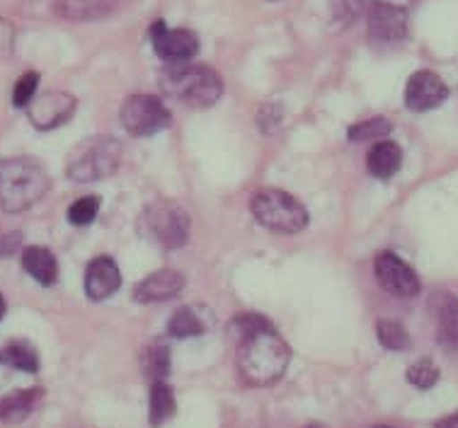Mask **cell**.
Returning a JSON list of instances; mask_svg holds the SVG:
<instances>
[{"label": "cell", "instance_id": "32", "mask_svg": "<svg viewBox=\"0 0 458 428\" xmlns=\"http://www.w3.org/2000/svg\"><path fill=\"white\" fill-rule=\"evenodd\" d=\"M434 428H458V412L449 414V416H444V419H439Z\"/></svg>", "mask_w": 458, "mask_h": 428}, {"label": "cell", "instance_id": "5", "mask_svg": "<svg viewBox=\"0 0 458 428\" xmlns=\"http://www.w3.org/2000/svg\"><path fill=\"white\" fill-rule=\"evenodd\" d=\"M122 163V146L117 138L95 136L81 143L68 160L66 172L75 181L105 180L114 172Z\"/></svg>", "mask_w": 458, "mask_h": 428}, {"label": "cell", "instance_id": "31", "mask_svg": "<svg viewBox=\"0 0 458 428\" xmlns=\"http://www.w3.org/2000/svg\"><path fill=\"white\" fill-rule=\"evenodd\" d=\"M22 245V235L20 232H0V256L15 255Z\"/></svg>", "mask_w": 458, "mask_h": 428}, {"label": "cell", "instance_id": "27", "mask_svg": "<svg viewBox=\"0 0 458 428\" xmlns=\"http://www.w3.org/2000/svg\"><path fill=\"white\" fill-rule=\"evenodd\" d=\"M437 380H439V368L429 358L412 363L408 368V382L415 385L417 390H429V387L437 385Z\"/></svg>", "mask_w": 458, "mask_h": 428}, {"label": "cell", "instance_id": "19", "mask_svg": "<svg viewBox=\"0 0 458 428\" xmlns=\"http://www.w3.org/2000/svg\"><path fill=\"white\" fill-rule=\"evenodd\" d=\"M39 399H42V390L39 387L20 390V392L5 397L0 402V419L8 421V424H20V421L27 419L37 409Z\"/></svg>", "mask_w": 458, "mask_h": 428}, {"label": "cell", "instance_id": "21", "mask_svg": "<svg viewBox=\"0 0 458 428\" xmlns=\"http://www.w3.org/2000/svg\"><path fill=\"white\" fill-rule=\"evenodd\" d=\"M167 334L175 339L199 337V334H204V322L190 307H180L167 322Z\"/></svg>", "mask_w": 458, "mask_h": 428}, {"label": "cell", "instance_id": "14", "mask_svg": "<svg viewBox=\"0 0 458 428\" xmlns=\"http://www.w3.org/2000/svg\"><path fill=\"white\" fill-rule=\"evenodd\" d=\"M184 289V276L175 269H163V272H156L146 276V279L136 286V293L133 298L139 303H163V300H170L175 298L180 290Z\"/></svg>", "mask_w": 458, "mask_h": 428}, {"label": "cell", "instance_id": "3", "mask_svg": "<svg viewBox=\"0 0 458 428\" xmlns=\"http://www.w3.org/2000/svg\"><path fill=\"white\" fill-rule=\"evenodd\" d=\"M160 88L167 97L180 99L182 105L194 109L211 107L224 95V83L216 71L208 66H194L190 61L167 63L160 73Z\"/></svg>", "mask_w": 458, "mask_h": 428}, {"label": "cell", "instance_id": "11", "mask_svg": "<svg viewBox=\"0 0 458 428\" xmlns=\"http://www.w3.org/2000/svg\"><path fill=\"white\" fill-rule=\"evenodd\" d=\"M27 112L32 126H37L39 131H49L71 119L75 112V97L61 90L44 92L27 105Z\"/></svg>", "mask_w": 458, "mask_h": 428}, {"label": "cell", "instance_id": "18", "mask_svg": "<svg viewBox=\"0 0 458 428\" xmlns=\"http://www.w3.org/2000/svg\"><path fill=\"white\" fill-rule=\"evenodd\" d=\"M22 266L34 281H39L42 286H54L59 279V264L56 256L51 255L47 248H27L22 252Z\"/></svg>", "mask_w": 458, "mask_h": 428}, {"label": "cell", "instance_id": "10", "mask_svg": "<svg viewBox=\"0 0 458 428\" xmlns=\"http://www.w3.org/2000/svg\"><path fill=\"white\" fill-rule=\"evenodd\" d=\"M150 42L153 49L165 63H184L197 56L199 51V39L190 29H170L163 22H156L150 29Z\"/></svg>", "mask_w": 458, "mask_h": 428}, {"label": "cell", "instance_id": "4", "mask_svg": "<svg viewBox=\"0 0 458 428\" xmlns=\"http://www.w3.org/2000/svg\"><path fill=\"white\" fill-rule=\"evenodd\" d=\"M252 215L267 231L293 235L309 225V211L299 198L282 189H259L252 197Z\"/></svg>", "mask_w": 458, "mask_h": 428}, {"label": "cell", "instance_id": "26", "mask_svg": "<svg viewBox=\"0 0 458 428\" xmlns=\"http://www.w3.org/2000/svg\"><path fill=\"white\" fill-rule=\"evenodd\" d=\"M374 0H333L335 20L342 25H354L357 20L367 15Z\"/></svg>", "mask_w": 458, "mask_h": 428}, {"label": "cell", "instance_id": "1", "mask_svg": "<svg viewBox=\"0 0 458 428\" xmlns=\"http://www.w3.org/2000/svg\"><path fill=\"white\" fill-rule=\"evenodd\" d=\"M292 348L284 341L272 324H262L258 330L245 331L238 341V373L242 382L252 387L275 385L289 368Z\"/></svg>", "mask_w": 458, "mask_h": 428}, {"label": "cell", "instance_id": "7", "mask_svg": "<svg viewBox=\"0 0 458 428\" xmlns=\"http://www.w3.org/2000/svg\"><path fill=\"white\" fill-rule=\"evenodd\" d=\"M122 124L131 136H153L170 126V112L163 99L150 95H131L122 105Z\"/></svg>", "mask_w": 458, "mask_h": 428}, {"label": "cell", "instance_id": "9", "mask_svg": "<svg viewBox=\"0 0 458 428\" xmlns=\"http://www.w3.org/2000/svg\"><path fill=\"white\" fill-rule=\"evenodd\" d=\"M376 279L395 298H415L420 293V279L412 266L393 252H381L376 256Z\"/></svg>", "mask_w": 458, "mask_h": 428}, {"label": "cell", "instance_id": "16", "mask_svg": "<svg viewBox=\"0 0 458 428\" xmlns=\"http://www.w3.org/2000/svg\"><path fill=\"white\" fill-rule=\"evenodd\" d=\"M119 0H56L54 13L68 22H95L112 15Z\"/></svg>", "mask_w": 458, "mask_h": 428}, {"label": "cell", "instance_id": "25", "mask_svg": "<svg viewBox=\"0 0 458 428\" xmlns=\"http://www.w3.org/2000/svg\"><path fill=\"white\" fill-rule=\"evenodd\" d=\"M143 371L153 380H165L170 373V351L165 346H150L143 356Z\"/></svg>", "mask_w": 458, "mask_h": 428}, {"label": "cell", "instance_id": "20", "mask_svg": "<svg viewBox=\"0 0 458 428\" xmlns=\"http://www.w3.org/2000/svg\"><path fill=\"white\" fill-rule=\"evenodd\" d=\"M173 416H175V395H173V390L165 385V380H153L148 395L150 426H163Z\"/></svg>", "mask_w": 458, "mask_h": 428}, {"label": "cell", "instance_id": "8", "mask_svg": "<svg viewBox=\"0 0 458 428\" xmlns=\"http://www.w3.org/2000/svg\"><path fill=\"white\" fill-rule=\"evenodd\" d=\"M369 37L376 44H400L408 37V13L386 3V0H374L367 13Z\"/></svg>", "mask_w": 458, "mask_h": 428}, {"label": "cell", "instance_id": "22", "mask_svg": "<svg viewBox=\"0 0 458 428\" xmlns=\"http://www.w3.org/2000/svg\"><path fill=\"white\" fill-rule=\"evenodd\" d=\"M5 361L22 373L39 371V356L34 351V346H30L27 341H10L5 348Z\"/></svg>", "mask_w": 458, "mask_h": 428}, {"label": "cell", "instance_id": "15", "mask_svg": "<svg viewBox=\"0 0 458 428\" xmlns=\"http://www.w3.org/2000/svg\"><path fill=\"white\" fill-rule=\"evenodd\" d=\"M429 313L437 324L439 344L458 348V298L451 293H437L429 300Z\"/></svg>", "mask_w": 458, "mask_h": 428}, {"label": "cell", "instance_id": "13", "mask_svg": "<svg viewBox=\"0 0 458 428\" xmlns=\"http://www.w3.org/2000/svg\"><path fill=\"white\" fill-rule=\"evenodd\" d=\"M119 286H122V273L109 256H98L95 262H90L85 272V293L90 300H105L114 296Z\"/></svg>", "mask_w": 458, "mask_h": 428}, {"label": "cell", "instance_id": "2", "mask_svg": "<svg viewBox=\"0 0 458 428\" xmlns=\"http://www.w3.org/2000/svg\"><path fill=\"white\" fill-rule=\"evenodd\" d=\"M49 191V174L32 157H10L0 163V208L20 214Z\"/></svg>", "mask_w": 458, "mask_h": 428}, {"label": "cell", "instance_id": "29", "mask_svg": "<svg viewBox=\"0 0 458 428\" xmlns=\"http://www.w3.org/2000/svg\"><path fill=\"white\" fill-rule=\"evenodd\" d=\"M37 85H39V73L22 75V78L17 80L15 90H13V105H15V107H27L34 99Z\"/></svg>", "mask_w": 458, "mask_h": 428}, {"label": "cell", "instance_id": "33", "mask_svg": "<svg viewBox=\"0 0 458 428\" xmlns=\"http://www.w3.org/2000/svg\"><path fill=\"white\" fill-rule=\"evenodd\" d=\"M3 315H5V298L0 296V320H3Z\"/></svg>", "mask_w": 458, "mask_h": 428}, {"label": "cell", "instance_id": "28", "mask_svg": "<svg viewBox=\"0 0 458 428\" xmlns=\"http://www.w3.org/2000/svg\"><path fill=\"white\" fill-rule=\"evenodd\" d=\"M100 211V197H83L68 208V221L73 225H90Z\"/></svg>", "mask_w": 458, "mask_h": 428}, {"label": "cell", "instance_id": "24", "mask_svg": "<svg viewBox=\"0 0 458 428\" xmlns=\"http://www.w3.org/2000/svg\"><path fill=\"white\" fill-rule=\"evenodd\" d=\"M391 122L386 116H374V119H367L361 124H354L350 129V140L354 143H361V140H374V138H386L391 133Z\"/></svg>", "mask_w": 458, "mask_h": 428}, {"label": "cell", "instance_id": "17", "mask_svg": "<svg viewBox=\"0 0 458 428\" xmlns=\"http://www.w3.org/2000/svg\"><path fill=\"white\" fill-rule=\"evenodd\" d=\"M400 163H403V150L393 140H378L374 148L369 150L367 165L376 180H391L400 170Z\"/></svg>", "mask_w": 458, "mask_h": 428}, {"label": "cell", "instance_id": "12", "mask_svg": "<svg viewBox=\"0 0 458 428\" xmlns=\"http://www.w3.org/2000/svg\"><path fill=\"white\" fill-rule=\"evenodd\" d=\"M449 97V88L442 78L432 71H417L410 75L408 88H405V105L412 112H429L444 105Z\"/></svg>", "mask_w": 458, "mask_h": 428}, {"label": "cell", "instance_id": "30", "mask_svg": "<svg viewBox=\"0 0 458 428\" xmlns=\"http://www.w3.org/2000/svg\"><path fill=\"white\" fill-rule=\"evenodd\" d=\"M282 105H275V102H269V105H265L262 107V112H259L258 122H259V129L265 133H272L276 129V126L282 124Z\"/></svg>", "mask_w": 458, "mask_h": 428}, {"label": "cell", "instance_id": "34", "mask_svg": "<svg viewBox=\"0 0 458 428\" xmlns=\"http://www.w3.org/2000/svg\"><path fill=\"white\" fill-rule=\"evenodd\" d=\"M374 428H393V426H374Z\"/></svg>", "mask_w": 458, "mask_h": 428}, {"label": "cell", "instance_id": "23", "mask_svg": "<svg viewBox=\"0 0 458 428\" xmlns=\"http://www.w3.org/2000/svg\"><path fill=\"white\" fill-rule=\"evenodd\" d=\"M376 337L388 351H405L410 346V337L405 327L395 320H381L376 324Z\"/></svg>", "mask_w": 458, "mask_h": 428}, {"label": "cell", "instance_id": "6", "mask_svg": "<svg viewBox=\"0 0 458 428\" xmlns=\"http://www.w3.org/2000/svg\"><path fill=\"white\" fill-rule=\"evenodd\" d=\"M143 225L150 239L167 249L182 248L190 238V215L173 201H158L143 214Z\"/></svg>", "mask_w": 458, "mask_h": 428}]
</instances>
